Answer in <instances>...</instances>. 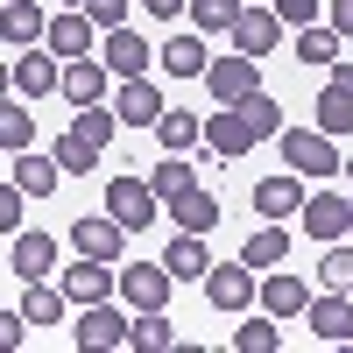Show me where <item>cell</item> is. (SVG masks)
Here are the masks:
<instances>
[{"label":"cell","mask_w":353,"mask_h":353,"mask_svg":"<svg viewBox=\"0 0 353 353\" xmlns=\"http://www.w3.org/2000/svg\"><path fill=\"white\" fill-rule=\"evenodd\" d=\"M283 346V318L276 311H261V318H248V325H233V353H276Z\"/></svg>","instance_id":"cell-31"},{"label":"cell","mask_w":353,"mask_h":353,"mask_svg":"<svg viewBox=\"0 0 353 353\" xmlns=\"http://www.w3.org/2000/svg\"><path fill=\"white\" fill-rule=\"evenodd\" d=\"M113 290H121V269H113V261L78 254V269H64V297H71V304H106Z\"/></svg>","instance_id":"cell-12"},{"label":"cell","mask_w":353,"mask_h":353,"mask_svg":"<svg viewBox=\"0 0 353 353\" xmlns=\"http://www.w3.org/2000/svg\"><path fill=\"white\" fill-rule=\"evenodd\" d=\"M71 134H85V141H92V149L106 156V141L121 134V113H113V99H92V106H78V113H71Z\"/></svg>","instance_id":"cell-27"},{"label":"cell","mask_w":353,"mask_h":353,"mask_svg":"<svg viewBox=\"0 0 353 353\" xmlns=\"http://www.w3.org/2000/svg\"><path fill=\"white\" fill-rule=\"evenodd\" d=\"M318 283H325V290H353V233H346V241H325Z\"/></svg>","instance_id":"cell-38"},{"label":"cell","mask_w":353,"mask_h":353,"mask_svg":"<svg viewBox=\"0 0 353 353\" xmlns=\"http://www.w3.org/2000/svg\"><path fill=\"white\" fill-rule=\"evenodd\" d=\"M0 149H8V156L36 149V121H28V106H21V99H8V106H0Z\"/></svg>","instance_id":"cell-37"},{"label":"cell","mask_w":353,"mask_h":353,"mask_svg":"<svg viewBox=\"0 0 353 353\" xmlns=\"http://www.w3.org/2000/svg\"><path fill=\"white\" fill-rule=\"evenodd\" d=\"M297 219H304V233H311L318 248H325V241H346V226H353V198H339V191H311Z\"/></svg>","instance_id":"cell-8"},{"label":"cell","mask_w":353,"mask_h":353,"mask_svg":"<svg viewBox=\"0 0 353 353\" xmlns=\"http://www.w3.org/2000/svg\"><path fill=\"white\" fill-rule=\"evenodd\" d=\"M141 8H149L156 21H176V14H191V0H141Z\"/></svg>","instance_id":"cell-43"},{"label":"cell","mask_w":353,"mask_h":353,"mask_svg":"<svg viewBox=\"0 0 353 353\" xmlns=\"http://www.w3.org/2000/svg\"><path fill=\"white\" fill-rule=\"evenodd\" d=\"M156 141H163L170 156H191V149H205V121H198V113H184V106H170L163 121H156Z\"/></svg>","instance_id":"cell-24"},{"label":"cell","mask_w":353,"mask_h":353,"mask_svg":"<svg viewBox=\"0 0 353 353\" xmlns=\"http://www.w3.org/2000/svg\"><path fill=\"white\" fill-rule=\"evenodd\" d=\"M170 290H176L170 261H141V269H121V304H128V311H170Z\"/></svg>","instance_id":"cell-6"},{"label":"cell","mask_w":353,"mask_h":353,"mask_svg":"<svg viewBox=\"0 0 353 353\" xmlns=\"http://www.w3.org/2000/svg\"><path fill=\"white\" fill-rule=\"evenodd\" d=\"M205 149H212L219 163H241L254 149V128H248V113L241 106H219V113H205Z\"/></svg>","instance_id":"cell-9"},{"label":"cell","mask_w":353,"mask_h":353,"mask_svg":"<svg viewBox=\"0 0 353 353\" xmlns=\"http://www.w3.org/2000/svg\"><path fill=\"white\" fill-rule=\"evenodd\" d=\"M261 311H276V318H304V311H311V290H304V276L269 269V276H261Z\"/></svg>","instance_id":"cell-20"},{"label":"cell","mask_w":353,"mask_h":353,"mask_svg":"<svg viewBox=\"0 0 353 353\" xmlns=\"http://www.w3.org/2000/svg\"><path fill=\"white\" fill-rule=\"evenodd\" d=\"M64 8H85V0H64Z\"/></svg>","instance_id":"cell-47"},{"label":"cell","mask_w":353,"mask_h":353,"mask_svg":"<svg viewBox=\"0 0 353 353\" xmlns=\"http://www.w3.org/2000/svg\"><path fill=\"white\" fill-rule=\"evenodd\" d=\"M346 233H353V226H346Z\"/></svg>","instance_id":"cell-49"},{"label":"cell","mask_w":353,"mask_h":353,"mask_svg":"<svg viewBox=\"0 0 353 353\" xmlns=\"http://www.w3.org/2000/svg\"><path fill=\"white\" fill-rule=\"evenodd\" d=\"M106 57H71V64H64V99L71 106H92V99H106Z\"/></svg>","instance_id":"cell-22"},{"label":"cell","mask_w":353,"mask_h":353,"mask_svg":"<svg viewBox=\"0 0 353 353\" xmlns=\"http://www.w3.org/2000/svg\"><path fill=\"white\" fill-rule=\"evenodd\" d=\"M283 254H290L283 219H261V226L248 233V248H241V261H248V269H283Z\"/></svg>","instance_id":"cell-25"},{"label":"cell","mask_w":353,"mask_h":353,"mask_svg":"<svg viewBox=\"0 0 353 353\" xmlns=\"http://www.w3.org/2000/svg\"><path fill=\"white\" fill-rule=\"evenodd\" d=\"M205 92H212L219 106H241L248 92H261V57H248V50L212 57V71H205Z\"/></svg>","instance_id":"cell-4"},{"label":"cell","mask_w":353,"mask_h":353,"mask_svg":"<svg viewBox=\"0 0 353 353\" xmlns=\"http://www.w3.org/2000/svg\"><path fill=\"white\" fill-rule=\"evenodd\" d=\"M332 28H339V36L353 43V0H332Z\"/></svg>","instance_id":"cell-44"},{"label":"cell","mask_w":353,"mask_h":353,"mask_svg":"<svg viewBox=\"0 0 353 353\" xmlns=\"http://www.w3.org/2000/svg\"><path fill=\"white\" fill-rule=\"evenodd\" d=\"M8 269H14L21 283H36V276H50V269H57V241H50V233H36V226H21V233H8Z\"/></svg>","instance_id":"cell-13"},{"label":"cell","mask_w":353,"mask_h":353,"mask_svg":"<svg viewBox=\"0 0 353 353\" xmlns=\"http://www.w3.org/2000/svg\"><path fill=\"white\" fill-rule=\"evenodd\" d=\"M170 219H176V226H184V233H212V226H219V198L191 184L184 198H170Z\"/></svg>","instance_id":"cell-28"},{"label":"cell","mask_w":353,"mask_h":353,"mask_svg":"<svg viewBox=\"0 0 353 353\" xmlns=\"http://www.w3.org/2000/svg\"><path fill=\"white\" fill-rule=\"evenodd\" d=\"M276 14H283V28H311L318 21V0H276Z\"/></svg>","instance_id":"cell-42"},{"label":"cell","mask_w":353,"mask_h":353,"mask_svg":"<svg viewBox=\"0 0 353 353\" xmlns=\"http://www.w3.org/2000/svg\"><path fill=\"white\" fill-rule=\"evenodd\" d=\"M241 113H248L254 141H276V134H283V99H276V92H248V99H241Z\"/></svg>","instance_id":"cell-35"},{"label":"cell","mask_w":353,"mask_h":353,"mask_svg":"<svg viewBox=\"0 0 353 353\" xmlns=\"http://www.w3.org/2000/svg\"><path fill=\"white\" fill-rule=\"evenodd\" d=\"M254 212H261V219H297V212H304V176H297V170L261 176V184H254Z\"/></svg>","instance_id":"cell-17"},{"label":"cell","mask_w":353,"mask_h":353,"mask_svg":"<svg viewBox=\"0 0 353 353\" xmlns=\"http://www.w3.org/2000/svg\"><path fill=\"white\" fill-rule=\"evenodd\" d=\"M163 71L170 78H205V71H212V50H205L198 36H170L163 43Z\"/></svg>","instance_id":"cell-29"},{"label":"cell","mask_w":353,"mask_h":353,"mask_svg":"<svg viewBox=\"0 0 353 353\" xmlns=\"http://www.w3.org/2000/svg\"><path fill=\"white\" fill-rule=\"evenodd\" d=\"M311 339H325V346H346L353 339V297L346 290H325V297H311Z\"/></svg>","instance_id":"cell-14"},{"label":"cell","mask_w":353,"mask_h":353,"mask_svg":"<svg viewBox=\"0 0 353 353\" xmlns=\"http://www.w3.org/2000/svg\"><path fill=\"white\" fill-rule=\"evenodd\" d=\"M128 325H134V318H121L113 304H78L71 339H78V346H128Z\"/></svg>","instance_id":"cell-16"},{"label":"cell","mask_w":353,"mask_h":353,"mask_svg":"<svg viewBox=\"0 0 353 353\" xmlns=\"http://www.w3.org/2000/svg\"><path fill=\"white\" fill-rule=\"evenodd\" d=\"M99 57H106L113 78H149V57H163V50H149L134 28H106V36H99Z\"/></svg>","instance_id":"cell-11"},{"label":"cell","mask_w":353,"mask_h":353,"mask_svg":"<svg viewBox=\"0 0 353 353\" xmlns=\"http://www.w3.org/2000/svg\"><path fill=\"white\" fill-rule=\"evenodd\" d=\"M318 128L325 134H353V92L346 85H325V92H318V113H311Z\"/></svg>","instance_id":"cell-33"},{"label":"cell","mask_w":353,"mask_h":353,"mask_svg":"<svg viewBox=\"0 0 353 353\" xmlns=\"http://www.w3.org/2000/svg\"><path fill=\"white\" fill-rule=\"evenodd\" d=\"M332 85H346V92H353V64H332Z\"/></svg>","instance_id":"cell-45"},{"label":"cell","mask_w":353,"mask_h":353,"mask_svg":"<svg viewBox=\"0 0 353 353\" xmlns=\"http://www.w3.org/2000/svg\"><path fill=\"white\" fill-rule=\"evenodd\" d=\"M198 14V36H233V21L248 14V0H191Z\"/></svg>","instance_id":"cell-36"},{"label":"cell","mask_w":353,"mask_h":353,"mask_svg":"<svg viewBox=\"0 0 353 353\" xmlns=\"http://www.w3.org/2000/svg\"><path fill=\"white\" fill-rule=\"evenodd\" d=\"M276 149H283V163L297 170V176H339L346 170V156H339V134H325V128H283L276 134Z\"/></svg>","instance_id":"cell-1"},{"label":"cell","mask_w":353,"mask_h":353,"mask_svg":"<svg viewBox=\"0 0 353 353\" xmlns=\"http://www.w3.org/2000/svg\"><path fill=\"white\" fill-rule=\"evenodd\" d=\"M0 28H8V43H21V50H36V43L50 36V14L36 8V0H8V8H0Z\"/></svg>","instance_id":"cell-23"},{"label":"cell","mask_w":353,"mask_h":353,"mask_svg":"<svg viewBox=\"0 0 353 353\" xmlns=\"http://www.w3.org/2000/svg\"><path fill=\"white\" fill-rule=\"evenodd\" d=\"M8 176H14V184H21V191H28V198H50V191H57V184H64V163H57V156H28V149H21V156H14V170H8Z\"/></svg>","instance_id":"cell-26"},{"label":"cell","mask_w":353,"mask_h":353,"mask_svg":"<svg viewBox=\"0 0 353 353\" xmlns=\"http://www.w3.org/2000/svg\"><path fill=\"white\" fill-rule=\"evenodd\" d=\"M21 205H28V191L8 176V184H0V233H21Z\"/></svg>","instance_id":"cell-40"},{"label":"cell","mask_w":353,"mask_h":353,"mask_svg":"<svg viewBox=\"0 0 353 353\" xmlns=\"http://www.w3.org/2000/svg\"><path fill=\"white\" fill-rule=\"evenodd\" d=\"M85 14L99 28H128V0H85Z\"/></svg>","instance_id":"cell-41"},{"label":"cell","mask_w":353,"mask_h":353,"mask_svg":"<svg viewBox=\"0 0 353 353\" xmlns=\"http://www.w3.org/2000/svg\"><path fill=\"white\" fill-rule=\"evenodd\" d=\"M339 43H346V36H339L332 21H311V28H297V43H290V50H297L304 71H332V64H339Z\"/></svg>","instance_id":"cell-21"},{"label":"cell","mask_w":353,"mask_h":353,"mask_svg":"<svg viewBox=\"0 0 353 353\" xmlns=\"http://www.w3.org/2000/svg\"><path fill=\"white\" fill-rule=\"evenodd\" d=\"M99 36H106V28L85 14V8H64V14H50V36H43V43L71 64V57H92V43H99Z\"/></svg>","instance_id":"cell-10"},{"label":"cell","mask_w":353,"mask_h":353,"mask_svg":"<svg viewBox=\"0 0 353 353\" xmlns=\"http://www.w3.org/2000/svg\"><path fill=\"white\" fill-rule=\"evenodd\" d=\"M149 184H156V191H163V205H170V198H184V191L198 184V170H191V156H170V149H163V163L149 170Z\"/></svg>","instance_id":"cell-34"},{"label":"cell","mask_w":353,"mask_h":353,"mask_svg":"<svg viewBox=\"0 0 353 353\" xmlns=\"http://www.w3.org/2000/svg\"><path fill=\"white\" fill-rule=\"evenodd\" d=\"M71 248H78V254H92V261H121L128 226H121V219H113L106 205H99V212H85V219L71 226Z\"/></svg>","instance_id":"cell-7"},{"label":"cell","mask_w":353,"mask_h":353,"mask_svg":"<svg viewBox=\"0 0 353 353\" xmlns=\"http://www.w3.org/2000/svg\"><path fill=\"white\" fill-rule=\"evenodd\" d=\"M163 261H170L176 283H205V276H212V248H205V233H184V226H176V241L163 248Z\"/></svg>","instance_id":"cell-18"},{"label":"cell","mask_w":353,"mask_h":353,"mask_svg":"<svg viewBox=\"0 0 353 353\" xmlns=\"http://www.w3.org/2000/svg\"><path fill=\"white\" fill-rule=\"evenodd\" d=\"M106 212L121 219L128 233H141V226L163 212V191L149 184V176H113V184H106Z\"/></svg>","instance_id":"cell-3"},{"label":"cell","mask_w":353,"mask_h":353,"mask_svg":"<svg viewBox=\"0 0 353 353\" xmlns=\"http://www.w3.org/2000/svg\"><path fill=\"white\" fill-rule=\"evenodd\" d=\"M346 184H353V156H346Z\"/></svg>","instance_id":"cell-46"},{"label":"cell","mask_w":353,"mask_h":353,"mask_svg":"<svg viewBox=\"0 0 353 353\" xmlns=\"http://www.w3.org/2000/svg\"><path fill=\"white\" fill-rule=\"evenodd\" d=\"M64 304H71V297H64V290H50L43 276L21 290V318H28V325H57V318H64Z\"/></svg>","instance_id":"cell-32"},{"label":"cell","mask_w":353,"mask_h":353,"mask_svg":"<svg viewBox=\"0 0 353 353\" xmlns=\"http://www.w3.org/2000/svg\"><path fill=\"white\" fill-rule=\"evenodd\" d=\"M8 85H14L21 99H50V92H64V57H57L50 43L21 50V57H14V71H8Z\"/></svg>","instance_id":"cell-2"},{"label":"cell","mask_w":353,"mask_h":353,"mask_svg":"<svg viewBox=\"0 0 353 353\" xmlns=\"http://www.w3.org/2000/svg\"><path fill=\"white\" fill-rule=\"evenodd\" d=\"M254 276L261 269H248V261H212V276H205V304L226 311V318H241L254 304Z\"/></svg>","instance_id":"cell-5"},{"label":"cell","mask_w":353,"mask_h":353,"mask_svg":"<svg viewBox=\"0 0 353 353\" xmlns=\"http://www.w3.org/2000/svg\"><path fill=\"white\" fill-rule=\"evenodd\" d=\"M113 113H121V128H156L170 106H163V92H156L149 78H121V92H113Z\"/></svg>","instance_id":"cell-15"},{"label":"cell","mask_w":353,"mask_h":353,"mask_svg":"<svg viewBox=\"0 0 353 353\" xmlns=\"http://www.w3.org/2000/svg\"><path fill=\"white\" fill-rule=\"evenodd\" d=\"M283 43V14L276 8H248L241 21H233V50H248V57H269Z\"/></svg>","instance_id":"cell-19"},{"label":"cell","mask_w":353,"mask_h":353,"mask_svg":"<svg viewBox=\"0 0 353 353\" xmlns=\"http://www.w3.org/2000/svg\"><path fill=\"white\" fill-rule=\"evenodd\" d=\"M346 297H353V290H346Z\"/></svg>","instance_id":"cell-48"},{"label":"cell","mask_w":353,"mask_h":353,"mask_svg":"<svg viewBox=\"0 0 353 353\" xmlns=\"http://www.w3.org/2000/svg\"><path fill=\"white\" fill-rule=\"evenodd\" d=\"M128 346H134V353H170V346H176V325H170V311H134V325H128Z\"/></svg>","instance_id":"cell-30"},{"label":"cell","mask_w":353,"mask_h":353,"mask_svg":"<svg viewBox=\"0 0 353 353\" xmlns=\"http://www.w3.org/2000/svg\"><path fill=\"white\" fill-rule=\"evenodd\" d=\"M57 163H64V176H85V170H92L99 163V149H92V141H85V134H57Z\"/></svg>","instance_id":"cell-39"}]
</instances>
